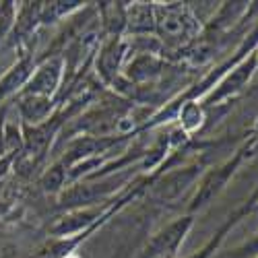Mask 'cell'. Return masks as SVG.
<instances>
[{
  "label": "cell",
  "mask_w": 258,
  "mask_h": 258,
  "mask_svg": "<svg viewBox=\"0 0 258 258\" xmlns=\"http://www.w3.org/2000/svg\"><path fill=\"white\" fill-rule=\"evenodd\" d=\"M155 21H157V27L163 39H169V41H182L184 37H190L192 31L197 29L195 17L180 5L161 9Z\"/></svg>",
  "instance_id": "1"
},
{
  "label": "cell",
  "mask_w": 258,
  "mask_h": 258,
  "mask_svg": "<svg viewBox=\"0 0 258 258\" xmlns=\"http://www.w3.org/2000/svg\"><path fill=\"white\" fill-rule=\"evenodd\" d=\"M258 67V52H252V56L248 60H244L238 69H235L223 83H221V87L219 91L213 95V99H221V97H227L229 93H235V91H240L244 85L248 83V79L252 77L254 69Z\"/></svg>",
  "instance_id": "2"
},
{
  "label": "cell",
  "mask_w": 258,
  "mask_h": 258,
  "mask_svg": "<svg viewBox=\"0 0 258 258\" xmlns=\"http://www.w3.org/2000/svg\"><path fill=\"white\" fill-rule=\"evenodd\" d=\"M145 21H149V23L155 21L153 15H151V9H149V7H135L131 17H128V25H131V29H135V31H149V29H153V27H149Z\"/></svg>",
  "instance_id": "3"
}]
</instances>
